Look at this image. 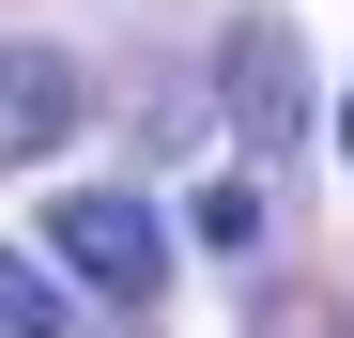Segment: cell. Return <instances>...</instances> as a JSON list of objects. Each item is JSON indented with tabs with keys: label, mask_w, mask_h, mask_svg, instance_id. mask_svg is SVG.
Segmentation results:
<instances>
[{
	"label": "cell",
	"mask_w": 354,
	"mask_h": 338,
	"mask_svg": "<svg viewBox=\"0 0 354 338\" xmlns=\"http://www.w3.org/2000/svg\"><path fill=\"white\" fill-rule=\"evenodd\" d=\"M185 231H201L216 261H247V246H262V169H216V185H185Z\"/></svg>",
	"instance_id": "obj_4"
},
{
	"label": "cell",
	"mask_w": 354,
	"mask_h": 338,
	"mask_svg": "<svg viewBox=\"0 0 354 338\" xmlns=\"http://www.w3.org/2000/svg\"><path fill=\"white\" fill-rule=\"evenodd\" d=\"M216 108L247 123V154H292V139H308V46H292V16H231Z\"/></svg>",
	"instance_id": "obj_2"
},
{
	"label": "cell",
	"mask_w": 354,
	"mask_h": 338,
	"mask_svg": "<svg viewBox=\"0 0 354 338\" xmlns=\"http://www.w3.org/2000/svg\"><path fill=\"white\" fill-rule=\"evenodd\" d=\"M339 154H354V92H339Z\"/></svg>",
	"instance_id": "obj_6"
},
{
	"label": "cell",
	"mask_w": 354,
	"mask_h": 338,
	"mask_svg": "<svg viewBox=\"0 0 354 338\" xmlns=\"http://www.w3.org/2000/svg\"><path fill=\"white\" fill-rule=\"evenodd\" d=\"M0 338H62V277L31 246H0Z\"/></svg>",
	"instance_id": "obj_5"
},
{
	"label": "cell",
	"mask_w": 354,
	"mask_h": 338,
	"mask_svg": "<svg viewBox=\"0 0 354 338\" xmlns=\"http://www.w3.org/2000/svg\"><path fill=\"white\" fill-rule=\"evenodd\" d=\"M93 123V62L77 46H0V169H46Z\"/></svg>",
	"instance_id": "obj_3"
},
{
	"label": "cell",
	"mask_w": 354,
	"mask_h": 338,
	"mask_svg": "<svg viewBox=\"0 0 354 338\" xmlns=\"http://www.w3.org/2000/svg\"><path fill=\"white\" fill-rule=\"evenodd\" d=\"M62 292H108V308H154V277H169V215L154 185H62L46 200V246H31Z\"/></svg>",
	"instance_id": "obj_1"
}]
</instances>
